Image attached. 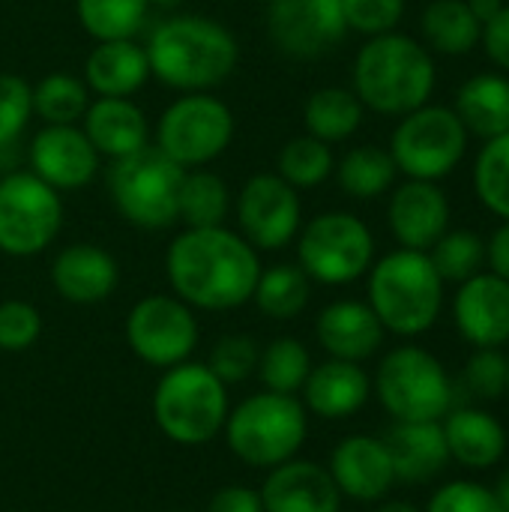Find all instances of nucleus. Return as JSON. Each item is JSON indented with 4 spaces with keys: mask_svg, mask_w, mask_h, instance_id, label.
<instances>
[{
    "mask_svg": "<svg viewBox=\"0 0 509 512\" xmlns=\"http://www.w3.org/2000/svg\"><path fill=\"white\" fill-rule=\"evenodd\" d=\"M144 51L150 78L177 93H210L225 84L240 63L234 33L207 15H171L159 21Z\"/></svg>",
    "mask_w": 509,
    "mask_h": 512,
    "instance_id": "obj_2",
    "label": "nucleus"
},
{
    "mask_svg": "<svg viewBox=\"0 0 509 512\" xmlns=\"http://www.w3.org/2000/svg\"><path fill=\"white\" fill-rule=\"evenodd\" d=\"M372 399V375L363 369V363L333 360L312 366L300 402L309 414L318 420H348L360 414Z\"/></svg>",
    "mask_w": 509,
    "mask_h": 512,
    "instance_id": "obj_23",
    "label": "nucleus"
},
{
    "mask_svg": "<svg viewBox=\"0 0 509 512\" xmlns=\"http://www.w3.org/2000/svg\"><path fill=\"white\" fill-rule=\"evenodd\" d=\"M453 111L468 129V135H477L483 141L509 132V75L504 72L471 75L459 87Z\"/></svg>",
    "mask_w": 509,
    "mask_h": 512,
    "instance_id": "obj_28",
    "label": "nucleus"
},
{
    "mask_svg": "<svg viewBox=\"0 0 509 512\" xmlns=\"http://www.w3.org/2000/svg\"><path fill=\"white\" fill-rule=\"evenodd\" d=\"M153 420L159 432L180 447H204L225 429L231 396L207 363L186 360L162 372L153 390Z\"/></svg>",
    "mask_w": 509,
    "mask_h": 512,
    "instance_id": "obj_5",
    "label": "nucleus"
},
{
    "mask_svg": "<svg viewBox=\"0 0 509 512\" xmlns=\"http://www.w3.org/2000/svg\"><path fill=\"white\" fill-rule=\"evenodd\" d=\"M480 45L486 51V57L509 75V3L501 6V12L483 24V36H480Z\"/></svg>",
    "mask_w": 509,
    "mask_h": 512,
    "instance_id": "obj_46",
    "label": "nucleus"
},
{
    "mask_svg": "<svg viewBox=\"0 0 509 512\" xmlns=\"http://www.w3.org/2000/svg\"><path fill=\"white\" fill-rule=\"evenodd\" d=\"M420 30L429 51L444 57H462L480 45L483 24L474 18L465 0H429L420 15Z\"/></svg>",
    "mask_w": 509,
    "mask_h": 512,
    "instance_id": "obj_30",
    "label": "nucleus"
},
{
    "mask_svg": "<svg viewBox=\"0 0 509 512\" xmlns=\"http://www.w3.org/2000/svg\"><path fill=\"white\" fill-rule=\"evenodd\" d=\"M453 324L474 348H504L509 342V282L495 273L465 279L453 297Z\"/></svg>",
    "mask_w": 509,
    "mask_h": 512,
    "instance_id": "obj_19",
    "label": "nucleus"
},
{
    "mask_svg": "<svg viewBox=\"0 0 509 512\" xmlns=\"http://www.w3.org/2000/svg\"><path fill=\"white\" fill-rule=\"evenodd\" d=\"M486 264H489V273L509 282V219H504L486 240Z\"/></svg>",
    "mask_w": 509,
    "mask_h": 512,
    "instance_id": "obj_48",
    "label": "nucleus"
},
{
    "mask_svg": "<svg viewBox=\"0 0 509 512\" xmlns=\"http://www.w3.org/2000/svg\"><path fill=\"white\" fill-rule=\"evenodd\" d=\"M222 438L234 459L249 468L270 471L300 456L309 438V411L303 408L300 396L261 390L228 411Z\"/></svg>",
    "mask_w": 509,
    "mask_h": 512,
    "instance_id": "obj_6",
    "label": "nucleus"
},
{
    "mask_svg": "<svg viewBox=\"0 0 509 512\" xmlns=\"http://www.w3.org/2000/svg\"><path fill=\"white\" fill-rule=\"evenodd\" d=\"M147 81V51L135 39L96 42L84 60V84L93 96H135Z\"/></svg>",
    "mask_w": 509,
    "mask_h": 512,
    "instance_id": "obj_27",
    "label": "nucleus"
},
{
    "mask_svg": "<svg viewBox=\"0 0 509 512\" xmlns=\"http://www.w3.org/2000/svg\"><path fill=\"white\" fill-rule=\"evenodd\" d=\"M75 18L93 42L135 39L150 18V0H75Z\"/></svg>",
    "mask_w": 509,
    "mask_h": 512,
    "instance_id": "obj_34",
    "label": "nucleus"
},
{
    "mask_svg": "<svg viewBox=\"0 0 509 512\" xmlns=\"http://www.w3.org/2000/svg\"><path fill=\"white\" fill-rule=\"evenodd\" d=\"M423 512H504L495 492L477 480H450L429 498Z\"/></svg>",
    "mask_w": 509,
    "mask_h": 512,
    "instance_id": "obj_44",
    "label": "nucleus"
},
{
    "mask_svg": "<svg viewBox=\"0 0 509 512\" xmlns=\"http://www.w3.org/2000/svg\"><path fill=\"white\" fill-rule=\"evenodd\" d=\"M240 237L258 252L288 249L303 228V201L276 171L252 174L234 198Z\"/></svg>",
    "mask_w": 509,
    "mask_h": 512,
    "instance_id": "obj_14",
    "label": "nucleus"
},
{
    "mask_svg": "<svg viewBox=\"0 0 509 512\" xmlns=\"http://www.w3.org/2000/svg\"><path fill=\"white\" fill-rule=\"evenodd\" d=\"M207 512H264L261 492L252 486H243V483L222 486L210 495Z\"/></svg>",
    "mask_w": 509,
    "mask_h": 512,
    "instance_id": "obj_47",
    "label": "nucleus"
},
{
    "mask_svg": "<svg viewBox=\"0 0 509 512\" xmlns=\"http://www.w3.org/2000/svg\"><path fill=\"white\" fill-rule=\"evenodd\" d=\"M186 168L168 159L156 144L114 159L105 183L120 219L141 231H165L177 225V198Z\"/></svg>",
    "mask_w": 509,
    "mask_h": 512,
    "instance_id": "obj_8",
    "label": "nucleus"
},
{
    "mask_svg": "<svg viewBox=\"0 0 509 512\" xmlns=\"http://www.w3.org/2000/svg\"><path fill=\"white\" fill-rule=\"evenodd\" d=\"M351 81L363 108L384 117H405L432 99L438 69L420 39L390 30L363 42L354 57Z\"/></svg>",
    "mask_w": 509,
    "mask_h": 512,
    "instance_id": "obj_3",
    "label": "nucleus"
},
{
    "mask_svg": "<svg viewBox=\"0 0 509 512\" xmlns=\"http://www.w3.org/2000/svg\"><path fill=\"white\" fill-rule=\"evenodd\" d=\"M42 336V315L27 300H3L0 303V351L21 354L33 348Z\"/></svg>",
    "mask_w": 509,
    "mask_h": 512,
    "instance_id": "obj_43",
    "label": "nucleus"
},
{
    "mask_svg": "<svg viewBox=\"0 0 509 512\" xmlns=\"http://www.w3.org/2000/svg\"><path fill=\"white\" fill-rule=\"evenodd\" d=\"M474 192L501 222L509 219V132L489 138L474 159Z\"/></svg>",
    "mask_w": 509,
    "mask_h": 512,
    "instance_id": "obj_38",
    "label": "nucleus"
},
{
    "mask_svg": "<svg viewBox=\"0 0 509 512\" xmlns=\"http://www.w3.org/2000/svg\"><path fill=\"white\" fill-rule=\"evenodd\" d=\"M333 168H336L333 147L306 132L297 138H288L276 156V174L297 192L321 186L324 180L333 177Z\"/></svg>",
    "mask_w": 509,
    "mask_h": 512,
    "instance_id": "obj_37",
    "label": "nucleus"
},
{
    "mask_svg": "<svg viewBox=\"0 0 509 512\" xmlns=\"http://www.w3.org/2000/svg\"><path fill=\"white\" fill-rule=\"evenodd\" d=\"M462 390L477 402L507 396V354L501 348H477L462 369Z\"/></svg>",
    "mask_w": 509,
    "mask_h": 512,
    "instance_id": "obj_41",
    "label": "nucleus"
},
{
    "mask_svg": "<svg viewBox=\"0 0 509 512\" xmlns=\"http://www.w3.org/2000/svg\"><path fill=\"white\" fill-rule=\"evenodd\" d=\"M468 129L447 105H420L399 117L390 135V156L408 180H444L450 177L468 153Z\"/></svg>",
    "mask_w": 509,
    "mask_h": 512,
    "instance_id": "obj_10",
    "label": "nucleus"
},
{
    "mask_svg": "<svg viewBox=\"0 0 509 512\" xmlns=\"http://www.w3.org/2000/svg\"><path fill=\"white\" fill-rule=\"evenodd\" d=\"M90 96L84 78L72 72H48L33 84V114L45 126H78Z\"/></svg>",
    "mask_w": 509,
    "mask_h": 512,
    "instance_id": "obj_36",
    "label": "nucleus"
},
{
    "mask_svg": "<svg viewBox=\"0 0 509 512\" xmlns=\"http://www.w3.org/2000/svg\"><path fill=\"white\" fill-rule=\"evenodd\" d=\"M102 156L81 126H42L27 144V171L57 192H75L93 183Z\"/></svg>",
    "mask_w": 509,
    "mask_h": 512,
    "instance_id": "obj_16",
    "label": "nucleus"
},
{
    "mask_svg": "<svg viewBox=\"0 0 509 512\" xmlns=\"http://www.w3.org/2000/svg\"><path fill=\"white\" fill-rule=\"evenodd\" d=\"M495 498H498V504L504 507V512H509V465L501 471V477H498V483H495Z\"/></svg>",
    "mask_w": 509,
    "mask_h": 512,
    "instance_id": "obj_51",
    "label": "nucleus"
},
{
    "mask_svg": "<svg viewBox=\"0 0 509 512\" xmlns=\"http://www.w3.org/2000/svg\"><path fill=\"white\" fill-rule=\"evenodd\" d=\"M81 129L102 159H123L150 144V123L132 96H96L90 99Z\"/></svg>",
    "mask_w": 509,
    "mask_h": 512,
    "instance_id": "obj_24",
    "label": "nucleus"
},
{
    "mask_svg": "<svg viewBox=\"0 0 509 512\" xmlns=\"http://www.w3.org/2000/svg\"><path fill=\"white\" fill-rule=\"evenodd\" d=\"M312 279L303 273L300 264H273L261 270L252 303L270 321H294L306 312L312 300Z\"/></svg>",
    "mask_w": 509,
    "mask_h": 512,
    "instance_id": "obj_32",
    "label": "nucleus"
},
{
    "mask_svg": "<svg viewBox=\"0 0 509 512\" xmlns=\"http://www.w3.org/2000/svg\"><path fill=\"white\" fill-rule=\"evenodd\" d=\"M429 258L438 270V276L453 285H462L465 279L483 273L486 264V240L474 231H447L432 249Z\"/></svg>",
    "mask_w": 509,
    "mask_h": 512,
    "instance_id": "obj_39",
    "label": "nucleus"
},
{
    "mask_svg": "<svg viewBox=\"0 0 509 512\" xmlns=\"http://www.w3.org/2000/svg\"><path fill=\"white\" fill-rule=\"evenodd\" d=\"M363 117H366V108L351 87H336V84L318 87L303 102L306 135H312L330 147L357 135V129L363 126Z\"/></svg>",
    "mask_w": 509,
    "mask_h": 512,
    "instance_id": "obj_29",
    "label": "nucleus"
},
{
    "mask_svg": "<svg viewBox=\"0 0 509 512\" xmlns=\"http://www.w3.org/2000/svg\"><path fill=\"white\" fill-rule=\"evenodd\" d=\"M507 399H509V357H507Z\"/></svg>",
    "mask_w": 509,
    "mask_h": 512,
    "instance_id": "obj_52",
    "label": "nucleus"
},
{
    "mask_svg": "<svg viewBox=\"0 0 509 512\" xmlns=\"http://www.w3.org/2000/svg\"><path fill=\"white\" fill-rule=\"evenodd\" d=\"M123 333H126V345L132 348V354L141 363L162 369V372L177 363L192 360L201 342L198 312L174 294L141 297L129 309Z\"/></svg>",
    "mask_w": 509,
    "mask_h": 512,
    "instance_id": "obj_13",
    "label": "nucleus"
},
{
    "mask_svg": "<svg viewBox=\"0 0 509 512\" xmlns=\"http://www.w3.org/2000/svg\"><path fill=\"white\" fill-rule=\"evenodd\" d=\"M63 228V198L33 171L0 177V252L9 258L42 255Z\"/></svg>",
    "mask_w": 509,
    "mask_h": 512,
    "instance_id": "obj_12",
    "label": "nucleus"
},
{
    "mask_svg": "<svg viewBox=\"0 0 509 512\" xmlns=\"http://www.w3.org/2000/svg\"><path fill=\"white\" fill-rule=\"evenodd\" d=\"M468 6H471V12H474V18L480 21V24H486V21H492L498 12H501V6H504V0H465Z\"/></svg>",
    "mask_w": 509,
    "mask_h": 512,
    "instance_id": "obj_49",
    "label": "nucleus"
},
{
    "mask_svg": "<svg viewBox=\"0 0 509 512\" xmlns=\"http://www.w3.org/2000/svg\"><path fill=\"white\" fill-rule=\"evenodd\" d=\"M375 512H423L417 504H411V501H399V498H384L381 504H378V510Z\"/></svg>",
    "mask_w": 509,
    "mask_h": 512,
    "instance_id": "obj_50",
    "label": "nucleus"
},
{
    "mask_svg": "<svg viewBox=\"0 0 509 512\" xmlns=\"http://www.w3.org/2000/svg\"><path fill=\"white\" fill-rule=\"evenodd\" d=\"M261 255L228 225L183 228L165 252L171 294L195 312H234L252 303Z\"/></svg>",
    "mask_w": 509,
    "mask_h": 512,
    "instance_id": "obj_1",
    "label": "nucleus"
},
{
    "mask_svg": "<svg viewBox=\"0 0 509 512\" xmlns=\"http://www.w3.org/2000/svg\"><path fill=\"white\" fill-rule=\"evenodd\" d=\"M372 396L396 423H441L456 408V381L432 351L408 342L381 357Z\"/></svg>",
    "mask_w": 509,
    "mask_h": 512,
    "instance_id": "obj_7",
    "label": "nucleus"
},
{
    "mask_svg": "<svg viewBox=\"0 0 509 512\" xmlns=\"http://www.w3.org/2000/svg\"><path fill=\"white\" fill-rule=\"evenodd\" d=\"M294 243L297 264L315 285H351L363 279L375 264V234L360 216L348 210L318 213L300 228Z\"/></svg>",
    "mask_w": 509,
    "mask_h": 512,
    "instance_id": "obj_9",
    "label": "nucleus"
},
{
    "mask_svg": "<svg viewBox=\"0 0 509 512\" xmlns=\"http://www.w3.org/2000/svg\"><path fill=\"white\" fill-rule=\"evenodd\" d=\"M339 189L348 198L357 201H375L381 195H387L396 186L399 168L390 156V150L375 147V144H360L351 147L333 168Z\"/></svg>",
    "mask_w": 509,
    "mask_h": 512,
    "instance_id": "obj_31",
    "label": "nucleus"
},
{
    "mask_svg": "<svg viewBox=\"0 0 509 512\" xmlns=\"http://www.w3.org/2000/svg\"><path fill=\"white\" fill-rule=\"evenodd\" d=\"M384 441L399 483H429L450 465V450L441 423H396Z\"/></svg>",
    "mask_w": 509,
    "mask_h": 512,
    "instance_id": "obj_26",
    "label": "nucleus"
},
{
    "mask_svg": "<svg viewBox=\"0 0 509 512\" xmlns=\"http://www.w3.org/2000/svg\"><path fill=\"white\" fill-rule=\"evenodd\" d=\"M234 207L228 183L207 168H192L183 174L180 198H177V222L183 228H216L225 225Z\"/></svg>",
    "mask_w": 509,
    "mask_h": 512,
    "instance_id": "obj_33",
    "label": "nucleus"
},
{
    "mask_svg": "<svg viewBox=\"0 0 509 512\" xmlns=\"http://www.w3.org/2000/svg\"><path fill=\"white\" fill-rule=\"evenodd\" d=\"M48 276L60 300L72 306H96L117 291L120 264L96 243H72L54 255Z\"/></svg>",
    "mask_w": 509,
    "mask_h": 512,
    "instance_id": "obj_21",
    "label": "nucleus"
},
{
    "mask_svg": "<svg viewBox=\"0 0 509 512\" xmlns=\"http://www.w3.org/2000/svg\"><path fill=\"white\" fill-rule=\"evenodd\" d=\"M234 111L210 93H180L156 120V147L180 168L216 162L234 141Z\"/></svg>",
    "mask_w": 509,
    "mask_h": 512,
    "instance_id": "obj_11",
    "label": "nucleus"
},
{
    "mask_svg": "<svg viewBox=\"0 0 509 512\" xmlns=\"http://www.w3.org/2000/svg\"><path fill=\"white\" fill-rule=\"evenodd\" d=\"M366 303L387 333L417 339L429 333L444 312V279L429 252L399 246L369 267Z\"/></svg>",
    "mask_w": 509,
    "mask_h": 512,
    "instance_id": "obj_4",
    "label": "nucleus"
},
{
    "mask_svg": "<svg viewBox=\"0 0 509 512\" xmlns=\"http://www.w3.org/2000/svg\"><path fill=\"white\" fill-rule=\"evenodd\" d=\"M264 27L276 51L291 60L327 57L348 36L342 0H267Z\"/></svg>",
    "mask_w": 509,
    "mask_h": 512,
    "instance_id": "obj_15",
    "label": "nucleus"
},
{
    "mask_svg": "<svg viewBox=\"0 0 509 512\" xmlns=\"http://www.w3.org/2000/svg\"><path fill=\"white\" fill-rule=\"evenodd\" d=\"M444 438L450 450V462L468 468V471H489L501 465L507 456L509 435L504 423L486 411V408H453L444 420Z\"/></svg>",
    "mask_w": 509,
    "mask_h": 512,
    "instance_id": "obj_25",
    "label": "nucleus"
},
{
    "mask_svg": "<svg viewBox=\"0 0 509 512\" xmlns=\"http://www.w3.org/2000/svg\"><path fill=\"white\" fill-rule=\"evenodd\" d=\"M312 366L315 363H312V351L306 348V342H300L294 336H279V339L261 345L255 378L270 393L297 396L303 390Z\"/></svg>",
    "mask_w": 509,
    "mask_h": 512,
    "instance_id": "obj_35",
    "label": "nucleus"
},
{
    "mask_svg": "<svg viewBox=\"0 0 509 512\" xmlns=\"http://www.w3.org/2000/svg\"><path fill=\"white\" fill-rule=\"evenodd\" d=\"M33 117V84L15 72H0V150H9Z\"/></svg>",
    "mask_w": 509,
    "mask_h": 512,
    "instance_id": "obj_42",
    "label": "nucleus"
},
{
    "mask_svg": "<svg viewBox=\"0 0 509 512\" xmlns=\"http://www.w3.org/2000/svg\"><path fill=\"white\" fill-rule=\"evenodd\" d=\"M342 12L348 30L369 39L399 27L405 15V0H342Z\"/></svg>",
    "mask_w": 509,
    "mask_h": 512,
    "instance_id": "obj_45",
    "label": "nucleus"
},
{
    "mask_svg": "<svg viewBox=\"0 0 509 512\" xmlns=\"http://www.w3.org/2000/svg\"><path fill=\"white\" fill-rule=\"evenodd\" d=\"M384 324L366 300H333L315 318V339L333 360L366 363L384 345Z\"/></svg>",
    "mask_w": 509,
    "mask_h": 512,
    "instance_id": "obj_22",
    "label": "nucleus"
},
{
    "mask_svg": "<svg viewBox=\"0 0 509 512\" xmlns=\"http://www.w3.org/2000/svg\"><path fill=\"white\" fill-rule=\"evenodd\" d=\"M258 354H261V345L246 336V333H228L222 339L213 342L210 354H207V366L210 372L222 381V384H243L255 375L258 369Z\"/></svg>",
    "mask_w": 509,
    "mask_h": 512,
    "instance_id": "obj_40",
    "label": "nucleus"
},
{
    "mask_svg": "<svg viewBox=\"0 0 509 512\" xmlns=\"http://www.w3.org/2000/svg\"><path fill=\"white\" fill-rule=\"evenodd\" d=\"M327 471L342 498H351L357 504H381L399 483L387 441L375 435L342 438L330 453Z\"/></svg>",
    "mask_w": 509,
    "mask_h": 512,
    "instance_id": "obj_17",
    "label": "nucleus"
},
{
    "mask_svg": "<svg viewBox=\"0 0 509 512\" xmlns=\"http://www.w3.org/2000/svg\"><path fill=\"white\" fill-rule=\"evenodd\" d=\"M258 492L264 512H342V492L327 465L300 456L270 468Z\"/></svg>",
    "mask_w": 509,
    "mask_h": 512,
    "instance_id": "obj_20",
    "label": "nucleus"
},
{
    "mask_svg": "<svg viewBox=\"0 0 509 512\" xmlns=\"http://www.w3.org/2000/svg\"><path fill=\"white\" fill-rule=\"evenodd\" d=\"M387 225L402 249L429 252L450 231V198L432 180H405L390 189Z\"/></svg>",
    "mask_w": 509,
    "mask_h": 512,
    "instance_id": "obj_18",
    "label": "nucleus"
}]
</instances>
